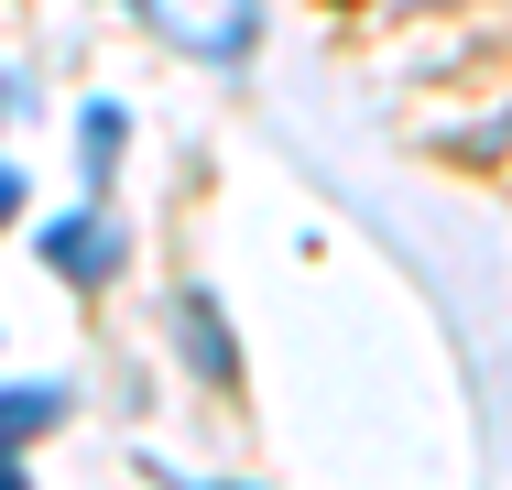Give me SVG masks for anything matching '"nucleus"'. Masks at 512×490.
<instances>
[{"mask_svg": "<svg viewBox=\"0 0 512 490\" xmlns=\"http://www.w3.org/2000/svg\"><path fill=\"white\" fill-rule=\"evenodd\" d=\"M0 490H22V469H11V447H0Z\"/></svg>", "mask_w": 512, "mask_h": 490, "instance_id": "7", "label": "nucleus"}, {"mask_svg": "<svg viewBox=\"0 0 512 490\" xmlns=\"http://www.w3.org/2000/svg\"><path fill=\"white\" fill-rule=\"evenodd\" d=\"M11 207H22V175H11V164H0V218H11Z\"/></svg>", "mask_w": 512, "mask_h": 490, "instance_id": "6", "label": "nucleus"}, {"mask_svg": "<svg viewBox=\"0 0 512 490\" xmlns=\"http://www.w3.org/2000/svg\"><path fill=\"white\" fill-rule=\"evenodd\" d=\"M44 425H66V392H55V382H22V392H0V447H11V458H22V447L44 436Z\"/></svg>", "mask_w": 512, "mask_h": 490, "instance_id": "3", "label": "nucleus"}, {"mask_svg": "<svg viewBox=\"0 0 512 490\" xmlns=\"http://www.w3.org/2000/svg\"><path fill=\"white\" fill-rule=\"evenodd\" d=\"M142 11H153L186 55H240V44H251V22H262L251 0H142Z\"/></svg>", "mask_w": 512, "mask_h": 490, "instance_id": "1", "label": "nucleus"}, {"mask_svg": "<svg viewBox=\"0 0 512 490\" xmlns=\"http://www.w3.org/2000/svg\"><path fill=\"white\" fill-rule=\"evenodd\" d=\"M120 131H131V120H120V109H88V120H77V153H88V186H109V164H120Z\"/></svg>", "mask_w": 512, "mask_h": 490, "instance_id": "4", "label": "nucleus"}, {"mask_svg": "<svg viewBox=\"0 0 512 490\" xmlns=\"http://www.w3.org/2000/svg\"><path fill=\"white\" fill-rule=\"evenodd\" d=\"M44 262H55L66 284H109V273H120V229H109V218H44Z\"/></svg>", "mask_w": 512, "mask_h": 490, "instance_id": "2", "label": "nucleus"}, {"mask_svg": "<svg viewBox=\"0 0 512 490\" xmlns=\"http://www.w3.org/2000/svg\"><path fill=\"white\" fill-rule=\"evenodd\" d=\"M186 338H197V371H207V382H229V338H218V305H207V294H186Z\"/></svg>", "mask_w": 512, "mask_h": 490, "instance_id": "5", "label": "nucleus"}]
</instances>
